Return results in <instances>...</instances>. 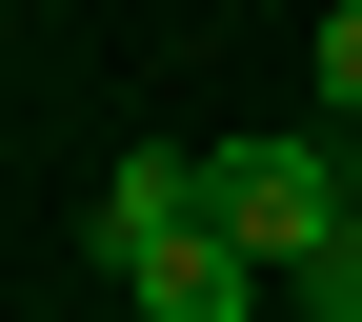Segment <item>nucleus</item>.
Listing matches in <instances>:
<instances>
[{"label": "nucleus", "mask_w": 362, "mask_h": 322, "mask_svg": "<svg viewBox=\"0 0 362 322\" xmlns=\"http://www.w3.org/2000/svg\"><path fill=\"white\" fill-rule=\"evenodd\" d=\"M322 121H362V0L322 21Z\"/></svg>", "instance_id": "obj_5"}, {"label": "nucleus", "mask_w": 362, "mask_h": 322, "mask_svg": "<svg viewBox=\"0 0 362 322\" xmlns=\"http://www.w3.org/2000/svg\"><path fill=\"white\" fill-rule=\"evenodd\" d=\"M121 302H141V322H262L282 282H262L242 242H161V262H121Z\"/></svg>", "instance_id": "obj_3"}, {"label": "nucleus", "mask_w": 362, "mask_h": 322, "mask_svg": "<svg viewBox=\"0 0 362 322\" xmlns=\"http://www.w3.org/2000/svg\"><path fill=\"white\" fill-rule=\"evenodd\" d=\"M161 242H221V181H202V142H141L101 181V262H161Z\"/></svg>", "instance_id": "obj_2"}, {"label": "nucleus", "mask_w": 362, "mask_h": 322, "mask_svg": "<svg viewBox=\"0 0 362 322\" xmlns=\"http://www.w3.org/2000/svg\"><path fill=\"white\" fill-rule=\"evenodd\" d=\"M282 322H362V222H322V242L282 262Z\"/></svg>", "instance_id": "obj_4"}, {"label": "nucleus", "mask_w": 362, "mask_h": 322, "mask_svg": "<svg viewBox=\"0 0 362 322\" xmlns=\"http://www.w3.org/2000/svg\"><path fill=\"white\" fill-rule=\"evenodd\" d=\"M202 181H221V242H242L262 282H282V262L322 242V222H362V181H342V142H322V121H262V142H202Z\"/></svg>", "instance_id": "obj_1"}]
</instances>
